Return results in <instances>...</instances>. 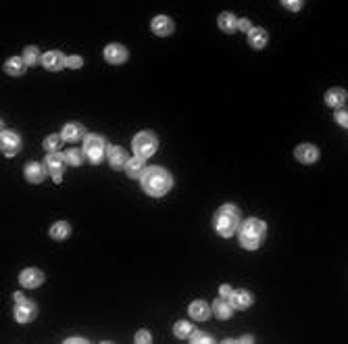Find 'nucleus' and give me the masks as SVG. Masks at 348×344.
I'll return each mask as SVG.
<instances>
[{
	"instance_id": "nucleus-1",
	"label": "nucleus",
	"mask_w": 348,
	"mask_h": 344,
	"mask_svg": "<svg viewBox=\"0 0 348 344\" xmlns=\"http://www.w3.org/2000/svg\"><path fill=\"white\" fill-rule=\"evenodd\" d=\"M171 184H173L171 182V176L167 174L165 169H161V167H148L144 178H142V186H144V190L150 196H163V194H167Z\"/></svg>"
},
{
	"instance_id": "nucleus-2",
	"label": "nucleus",
	"mask_w": 348,
	"mask_h": 344,
	"mask_svg": "<svg viewBox=\"0 0 348 344\" xmlns=\"http://www.w3.org/2000/svg\"><path fill=\"white\" fill-rule=\"evenodd\" d=\"M240 226V211L232 204H225L217 211L215 215V230L217 234H221L223 238H230L238 232Z\"/></svg>"
},
{
	"instance_id": "nucleus-3",
	"label": "nucleus",
	"mask_w": 348,
	"mask_h": 344,
	"mask_svg": "<svg viewBox=\"0 0 348 344\" xmlns=\"http://www.w3.org/2000/svg\"><path fill=\"white\" fill-rule=\"evenodd\" d=\"M265 232H267V228L260 219H248L244 226L240 228V244L248 250H254L263 242Z\"/></svg>"
},
{
	"instance_id": "nucleus-4",
	"label": "nucleus",
	"mask_w": 348,
	"mask_h": 344,
	"mask_svg": "<svg viewBox=\"0 0 348 344\" xmlns=\"http://www.w3.org/2000/svg\"><path fill=\"white\" fill-rule=\"evenodd\" d=\"M83 152H85V157H88V161L92 163H100L104 159V154H109V146H107V140L96 134L88 136L83 140Z\"/></svg>"
},
{
	"instance_id": "nucleus-5",
	"label": "nucleus",
	"mask_w": 348,
	"mask_h": 344,
	"mask_svg": "<svg viewBox=\"0 0 348 344\" xmlns=\"http://www.w3.org/2000/svg\"><path fill=\"white\" fill-rule=\"evenodd\" d=\"M132 146H134V150H136L138 157L148 159V157H152V154L156 152V148H159V140H156L154 134L142 132V134H138V136L134 138Z\"/></svg>"
},
{
	"instance_id": "nucleus-6",
	"label": "nucleus",
	"mask_w": 348,
	"mask_h": 344,
	"mask_svg": "<svg viewBox=\"0 0 348 344\" xmlns=\"http://www.w3.org/2000/svg\"><path fill=\"white\" fill-rule=\"evenodd\" d=\"M65 163H67V159L63 157V154H59V152H48V157H46V169L50 171V176H52V180H55L57 184L63 180V169H65Z\"/></svg>"
},
{
	"instance_id": "nucleus-7",
	"label": "nucleus",
	"mask_w": 348,
	"mask_h": 344,
	"mask_svg": "<svg viewBox=\"0 0 348 344\" xmlns=\"http://www.w3.org/2000/svg\"><path fill=\"white\" fill-rule=\"evenodd\" d=\"M0 148L7 157H15L21 148V138L17 136L15 132H3V138H0Z\"/></svg>"
},
{
	"instance_id": "nucleus-8",
	"label": "nucleus",
	"mask_w": 348,
	"mask_h": 344,
	"mask_svg": "<svg viewBox=\"0 0 348 344\" xmlns=\"http://www.w3.org/2000/svg\"><path fill=\"white\" fill-rule=\"evenodd\" d=\"M33 317H36V305L31 300H21L17 303L15 307V319L19 323H29Z\"/></svg>"
},
{
	"instance_id": "nucleus-9",
	"label": "nucleus",
	"mask_w": 348,
	"mask_h": 344,
	"mask_svg": "<svg viewBox=\"0 0 348 344\" xmlns=\"http://www.w3.org/2000/svg\"><path fill=\"white\" fill-rule=\"evenodd\" d=\"M104 59H107L111 65H121V63L127 61V50L121 44H109L104 48Z\"/></svg>"
},
{
	"instance_id": "nucleus-10",
	"label": "nucleus",
	"mask_w": 348,
	"mask_h": 344,
	"mask_svg": "<svg viewBox=\"0 0 348 344\" xmlns=\"http://www.w3.org/2000/svg\"><path fill=\"white\" fill-rule=\"evenodd\" d=\"M42 65L48 69V71H61L63 67H67V59L59 53V50H50L42 57Z\"/></svg>"
},
{
	"instance_id": "nucleus-11",
	"label": "nucleus",
	"mask_w": 348,
	"mask_h": 344,
	"mask_svg": "<svg viewBox=\"0 0 348 344\" xmlns=\"http://www.w3.org/2000/svg\"><path fill=\"white\" fill-rule=\"evenodd\" d=\"M146 165H144V159L142 157H136L134 159H129L127 161V165H125V171H127V176L132 178V180H142L144 178V174H146Z\"/></svg>"
},
{
	"instance_id": "nucleus-12",
	"label": "nucleus",
	"mask_w": 348,
	"mask_h": 344,
	"mask_svg": "<svg viewBox=\"0 0 348 344\" xmlns=\"http://www.w3.org/2000/svg\"><path fill=\"white\" fill-rule=\"evenodd\" d=\"M152 31L156 33V36H171L173 33V21L169 19V17H165V15H159V17H154L152 19Z\"/></svg>"
},
{
	"instance_id": "nucleus-13",
	"label": "nucleus",
	"mask_w": 348,
	"mask_h": 344,
	"mask_svg": "<svg viewBox=\"0 0 348 344\" xmlns=\"http://www.w3.org/2000/svg\"><path fill=\"white\" fill-rule=\"evenodd\" d=\"M294 154H296V159L300 163H315L319 159V150L313 144H300L296 150H294Z\"/></svg>"
},
{
	"instance_id": "nucleus-14",
	"label": "nucleus",
	"mask_w": 348,
	"mask_h": 344,
	"mask_svg": "<svg viewBox=\"0 0 348 344\" xmlns=\"http://www.w3.org/2000/svg\"><path fill=\"white\" fill-rule=\"evenodd\" d=\"M19 282L25 286V288H38L42 282H44V275H42V271H38V269H25V271H21V275H19Z\"/></svg>"
},
{
	"instance_id": "nucleus-15",
	"label": "nucleus",
	"mask_w": 348,
	"mask_h": 344,
	"mask_svg": "<svg viewBox=\"0 0 348 344\" xmlns=\"http://www.w3.org/2000/svg\"><path fill=\"white\" fill-rule=\"evenodd\" d=\"M46 178V167L40 163H27L25 167V180L31 184H42Z\"/></svg>"
},
{
	"instance_id": "nucleus-16",
	"label": "nucleus",
	"mask_w": 348,
	"mask_h": 344,
	"mask_svg": "<svg viewBox=\"0 0 348 344\" xmlns=\"http://www.w3.org/2000/svg\"><path fill=\"white\" fill-rule=\"evenodd\" d=\"M83 134H85V130H83V125H81V123H67V125L63 127V132H61L63 140H67V142H77V140H83Z\"/></svg>"
},
{
	"instance_id": "nucleus-17",
	"label": "nucleus",
	"mask_w": 348,
	"mask_h": 344,
	"mask_svg": "<svg viewBox=\"0 0 348 344\" xmlns=\"http://www.w3.org/2000/svg\"><path fill=\"white\" fill-rule=\"evenodd\" d=\"M109 163H111V167L113 169H121V167H125L127 165V154H125V150L121 148V146H113V148H109Z\"/></svg>"
},
{
	"instance_id": "nucleus-18",
	"label": "nucleus",
	"mask_w": 348,
	"mask_h": 344,
	"mask_svg": "<svg viewBox=\"0 0 348 344\" xmlns=\"http://www.w3.org/2000/svg\"><path fill=\"white\" fill-rule=\"evenodd\" d=\"M230 303L234 309H248L252 303V296L246 290H234V294L230 296Z\"/></svg>"
},
{
	"instance_id": "nucleus-19",
	"label": "nucleus",
	"mask_w": 348,
	"mask_h": 344,
	"mask_svg": "<svg viewBox=\"0 0 348 344\" xmlns=\"http://www.w3.org/2000/svg\"><path fill=\"white\" fill-rule=\"evenodd\" d=\"M248 44L252 48H265V44H267V31L263 27H252L248 31Z\"/></svg>"
},
{
	"instance_id": "nucleus-20",
	"label": "nucleus",
	"mask_w": 348,
	"mask_h": 344,
	"mask_svg": "<svg viewBox=\"0 0 348 344\" xmlns=\"http://www.w3.org/2000/svg\"><path fill=\"white\" fill-rule=\"evenodd\" d=\"M25 59H21V57H11L7 63H5V71L9 73V75H23L25 73Z\"/></svg>"
},
{
	"instance_id": "nucleus-21",
	"label": "nucleus",
	"mask_w": 348,
	"mask_h": 344,
	"mask_svg": "<svg viewBox=\"0 0 348 344\" xmlns=\"http://www.w3.org/2000/svg\"><path fill=\"white\" fill-rule=\"evenodd\" d=\"M190 315H192L196 321H204L208 319V315H211V309H208V305L204 300H196L190 305Z\"/></svg>"
},
{
	"instance_id": "nucleus-22",
	"label": "nucleus",
	"mask_w": 348,
	"mask_h": 344,
	"mask_svg": "<svg viewBox=\"0 0 348 344\" xmlns=\"http://www.w3.org/2000/svg\"><path fill=\"white\" fill-rule=\"evenodd\" d=\"M325 102L329 107H336V109H340L344 102H346V92L342 90V88H332L327 94H325Z\"/></svg>"
},
{
	"instance_id": "nucleus-23",
	"label": "nucleus",
	"mask_w": 348,
	"mask_h": 344,
	"mask_svg": "<svg viewBox=\"0 0 348 344\" xmlns=\"http://www.w3.org/2000/svg\"><path fill=\"white\" fill-rule=\"evenodd\" d=\"M219 27L225 31V33H234L238 29V19L232 15V13H221L219 15V19H217Z\"/></svg>"
},
{
	"instance_id": "nucleus-24",
	"label": "nucleus",
	"mask_w": 348,
	"mask_h": 344,
	"mask_svg": "<svg viewBox=\"0 0 348 344\" xmlns=\"http://www.w3.org/2000/svg\"><path fill=\"white\" fill-rule=\"evenodd\" d=\"M232 303H228V298H219V300H215V305H213V311H215V315L219 317V319H230L232 317Z\"/></svg>"
},
{
	"instance_id": "nucleus-25",
	"label": "nucleus",
	"mask_w": 348,
	"mask_h": 344,
	"mask_svg": "<svg viewBox=\"0 0 348 344\" xmlns=\"http://www.w3.org/2000/svg\"><path fill=\"white\" fill-rule=\"evenodd\" d=\"M69 234H71V228H69V223H65V221H59L50 228V236L55 240H65Z\"/></svg>"
},
{
	"instance_id": "nucleus-26",
	"label": "nucleus",
	"mask_w": 348,
	"mask_h": 344,
	"mask_svg": "<svg viewBox=\"0 0 348 344\" xmlns=\"http://www.w3.org/2000/svg\"><path fill=\"white\" fill-rule=\"evenodd\" d=\"M23 59H25V63H27V65H38V61H42L40 50H38L36 46H27V48H25V53H23Z\"/></svg>"
},
{
	"instance_id": "nucleus-27",
	"label": "nucleus",
	"mask_w": 348,
	"mask_h": 344,
	"mask_svg": "<svg viewBox=\"0 0 348 344\" xmlns=\"http://www.w3.org/2000/svg\"><path fill=\"white\" fill-rule=\"evenodd\" d=\"M65 159H67V163L71 165V167H77V165H81V161H83V154H81V150L71 148V150L65 152Z\"/></svg>"
},
{
	"instance_id": "nucleus-28",
	"label": "nucleus",
	"mask_w": 348,
	"mask_h": 344,
	"mask_svg": "<svg viewBox=\"0 0 348 344\" xmlns=\"http://www.w3.org/2000/svg\"><path fill=\"white\" fill-rule=\"evenodd\" d=\"M173 332H176L178 338H188V336H192V325H190L188 321H178L176 323V328H173Z\"/></svg>"
},
{
	"instance_id": "nucleus-29",
	"label": "nucleus",
	"mask_w": 348,
	"mask_h": 344,
	"mask_svg": "<svg viewBox=\"0 0 348 344\" xmlns=\"http://www.w3.org/2000/svg\"><path fill=\"white\" fill-rule=\"evenodd\" d=\"M61 144H63V136H48L44 140V148L48 152H57L61 148Z\"/></svg>"
},
{
	"instance_id": "nucleus-30",
	"label": "nucleus",
	"mask_w": 348,
	"mask_h": 344,
	"mask_svg": "<svg viewBox=\"0 0 348 344\" xmlns=\"http://www.w3.org/2000/svg\"><path fill=\"white\" fill-rule=\"evenodd\" d=\"M282 5L288 9V11H300L304 0H282Z\"/></svg>"
},
{
	"instance_id": "nucleus-31",
	"label": "nucleus",
	"mask_w": 348,
	"mask_h": 344,
	"mask_svg": "<svg viewBox=\"0 0 348 344\" xmlns=\"http://www.w3.org/2000/svg\"><path fill=\"white\" fill-rule=\"evenodd\" d=\"M336 121L342 127H348V109H338L336 111Z\"/></svg>"
},
{
	"instance_id": "nucleus-32",
	"label": "nucleus",
	"mask_w": 348,
	"mask_h": 344,
	"mask_svg": "<svg viewBox=\"0 0 348 344\" xmlns=\"http://www.w3.org/2000/svg\"><path fill=\"white\" fill-rule=\"evenodd\" d=\"M190 338H192V342H194V344H202V342L211 344V342H213V338H211V336H206L204 332H196L194 336H190Z\"/></svg>"
},
{
	"instance_id": "nucleus-33",
	"label": "nucleus",
	"mask_w": 348,
	"mask_h": 344,
	"mask_svg": "<svg viewBox=\"0 0 348 344\" xmlns=\"http://www.w3.org/2000/svg\"><path fill=\"white\" fill-rule=\"evenodd\" d=\"M81 65H83V59H81V57H67V67L79 69Z\"/></svg>"
},
{
	"instance_id": "nucleus-34",
	"label": "nucleus",
	"mask_w": 348,
	"mask_h": 344,
	"mask_svg": "<svg viewBox=\"0 0 348 344\" xmlns=\"http://www.w3.org/2000/svg\"><path fill=\"white\" fill-rule=\"evenodd\" d=\"M136 342H142V344H148V342H150V334H148L146 330H142V332H138V334H136Z\"/></svg>"
},
{
	"instance_id": "nucleus-35",
	"label": "nucleus",
	"mask_w": 348,
	"mask_h": 344,
	"mask_svg": "<svg viewBox=\"0 0 348 344\" xmlns=\"http://www.w3.org/2000/svg\"><path fill=\"white\" fill-rule=\"evenodd\" d=\"M219 292H221V298H228V300H230V296L234 294V290H232L230 286H221V290H219Z\"/></svg>"
},
{
	"instance_id": "nucleus-36",
	"label": "nucleus",
	"mask_w": 348,
	"mask_h": 344,
	"mask_svg": "<svg viewBox=\"0 0 348 344\" xmlns=\"http://www.w3.org/2000/svg\"><path fill=\"white\" fill-rule=\"evenodd\" d=\"M238 27L242 29V31H250L252 27H250V21L248 19H242V21H238Z\"/></svg>"
},
{
	"instance_id": "nucleus-37",
	"label": "nucleus",
	"mask_w": 348,
	"mask_h": 344,
	"mask_svg": "<svg viewBox=\"0 0 348 344\" xmlns=\"http://www.w3.org/2000/svg\"><path fill=\"white\" fill-rule=\"evenodd\" d=\"M15 300H17V303H21V300H25V296L21 294V292H15Z\"/></svg>"
},
{
	"instance_id": "nucleus-38",
	"label": "nucleus",
	"mask_w": 348,
	"mask_h": 344,
	"mask_svg": "<svg viewBox=\"0 0 348 344\" xmlns=\"http://www.w3.org/2000/svg\"><path fill=\"white\" fill-rule=\"evenodd\" d=\"M67 342H85L83 338H71V340H67Z\"/></svg>"
}]
</instances>
